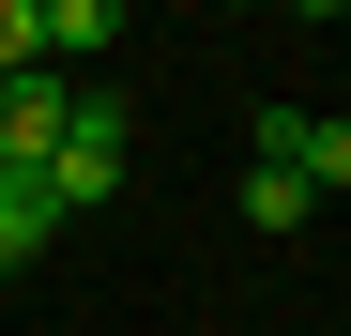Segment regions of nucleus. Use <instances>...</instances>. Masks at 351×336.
I'll return each mask as SVG.
<instances>
[{"instance_id":"f257e3e1","label":"nucleus","mask_w":351,"mask_h":336,"mask_svg":"<svg viewBox=\"0 0 351 336\" xmlns=\"http://www.w3.org/2000/svg\"><path fill=\"white\" fill-rule=\"evenodd\" d=\"M31 184L62 199V214H107V199L138 184V123H123V107H107V92H77V123H62V153H46Z\"/></svg>"},{"instance_id":"f03ea898","label":"nucleus","mask_w":351,"mask_h":336,"mask_svg":"<svg viewBox=\"0 0 351 336\" xmlns=\"http://www.w3.org/2000/svg\"><path fill=\"white\" fill-rule=\"evenodd\" d=\"M62 123H77V92H62V77H16V92H0V168H46Z\"/></svg>"},{"instance_id":"7ed1b4c3","label":"nucleus","mask_w":351,"mask_h":336,"mask_svg":"<svg viewBox=\"0 0 351 336\" xmlns=\"http://www.w3.org/2000/svg\"><path fill=\"white\" fill-rule=\"evenodd\" d=\"M46 230H62V199H46L31 168H0V275H31V260H46Z\"/></svg>"},{"instance_id":"20e7f679","label":"nucleus","mask_w":351,"mask_h":336,"mask_svg":"<svg viewBox=\"0 0 351 336\" xmlns=\"http://www.w3.org/2000/svg\"><path fill=\"white\" fill-rule=\"evenodd\" d=\"M31 16H46V77H62L77 46H123V0H31Z\"/></svg>"},{"instance_id":"39448f33","label":"nucleus","mask_w":351,"mask_h":336,"mask_svg":"<svg viewBox=\"0 0 351 336\" xmlns=\"http://www.w3.org/2000/svg\"><path fill=\"white\" fill-rule=\"evenodd\" d=\"M306 214H321L306 168H245V230H306Z\"/></svg>"},{"instance_id":"423d86ee","label":"nucleus","mask_w":351,"mask_h":336,"mask_svg":"<svg viewBox=\"0 0 351 336\" xmlns=\"http://www.w3.org/2000/svg\"><path fill=\"white\" fill-rule=\"evenodd\" d=\"M16 77H46V16H31V0H0V92H16Z\"/></svg>"},{"instance_id":"0eeeda50","label":"nucleus","mask_w":351,"mask_h":336,"mask_svg":"<svg viewBox=\"0 0 351 336\" xmlns=\"http://www.w3.org/2000/svg\"><path fill=\"white\" fill-rule=\"evenodd\" d=\"M336 123H351V107H336Z\"/></svg>"}]
</instances>
